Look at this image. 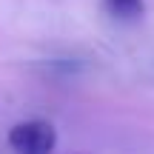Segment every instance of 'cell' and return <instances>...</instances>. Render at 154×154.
I'll list each match as a JSON object with an SVG mask.
<instances>
[{
    "label": "cell",
    "mask_w": 154,
    "mask_h": 154,
    "mask_svg": "<svg viewBox=\"0 0 154 154\" xmlns=\"http://www.w3.org/2000/svg\"><path fill=\"white\" fill-rule=\"evenodd\" d=\"M9 146L17 154H51L57 146V131L46 120H23L11 126Z\"/></svg>",
    "instance_id": "6da1fadb"
},
{
    "label": "cell",
    "mask_w": 154,
    "mask_h": 154,
    "mask_svg": "<svg viewBox=\"0 0 154 154\" xmlns=\"http://www.w3.org/2000/svg\"><path fill=\"white\" fill-rule=\"evenodd\" d=\"M106 3L117 17H126V20L143 14V0H106Z\"/></svg>",
    "instance_id": "7a4b0ae2"
}]
</instances>
